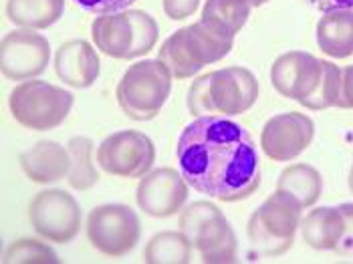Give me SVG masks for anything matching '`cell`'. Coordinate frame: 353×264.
Masks as SVG:
<instances>
[{
    "label": "cell",
    "instance_id": "cell-1",
    "mask_svg": "<svg viewBox=\"0 0 353 264\" xmlns=\"http://www.w3.org/2000/svg\"><path fill=\"white\" fill-rule=\"evenodd\" d=\"M176 158L192 190L220 202H241L261 187L256 145L228 117L206 115L188 123L180 133Z\"/></svg>",
    "mask_w": 353,
    "mask_h": 264
},
{
    "label": "cell",
    "instance_id": "cell-2",
    "mask_svg": "<svg viewBox=\"0 0 353 264\" xmlns=\"http://www.w3.org/2000/svg\"><path fill=\"white\" fill-rule=\"evenodd\" d=\"M259 99V81L246 67H224L202 75L188 89V109L196 117L246 113Z\"/></svg>",
    "mask_w": 353,
    "mask_h": 264
},
{
    "label": "cell",
    "instance_id": "cell-3",
    "mask_svg": "<svg viewBox=\"0 0 353 264\" xmlns=\"http://www.w3.org/2000/svg\"><path fill=\"white\" fill-rule=\"evenodd\" d=\"M160 27L154 17L137 8L99 14L91 23V39L95 49L119 61L148 54L156 47Z\"/></svg>",
    "mask_w": 353,
    "mask_h": 264
},
{
    "label": "cell",
    "instance_id": "cell-4",
    "mask_svg": "<svg viewBox=\"0 0 353 264\" xmlns=\"http://www.w3.org/2000/svg\"><path fill=\"white\" fill-rule=\"evenodd\" d=\"M172 75L160 59H143L130 65L117 83V103L134 121L158 117L172 91Z\"/></svg>",
    "mask_w": 353,
    "mask_h": 264
},
{
    "label": "cell",
    "instance_id": "cell-5",
    "mask_svg": "<svg viewBox=\"0 0 353 264\" xmlns=\"http://www.w3.org/2000/svg\"><path fill=\"white\" fill-rule=\"evenodd\" d=\"M73 101V95L63 87L30 79L12 89L8 107L19 125L32 132H51L67 119Z\"/></svg>",
    "mask_w": 353,
    "mask_h": 264
},
{
    "label": "cell",
    "instance_id": "cell-6",
    "mask_svg": "<svg viewBox=\"0 0 353 264\" xmlns=\"http://www.w3.org/2000/svg\"><path fill=\"white\" fill-rule=\"evenodd\" d=\"M139 236V218L125 204H103L87 216V238L91 246L109 258L130 254L137 246Z\"/></svg>",
    "mask_w": 353,
    "mask_h": 264
},
{
    "label": "cell",
    "instance_id": "cell-7",
    "mask_svg": "<svg viewBox=\"0 0 353 264\" xmlns=\"http://www.w3.org/2000/svg\"><path fill=\"white\" fill-rule=\"evenodd\" d=\"M28 222L47 242L69 244L81 230V206L69 192L43 190L28 204Z\"/></svg>",
    "mask_w": 353,
    "mask_h": 264
},
{
    "label": "cell",
    "instance_id": "cell-8",
    "mask_svg": "<svg viewBox=\"0 0 353 264\" xmlns=\"http://www.w3.org/2000/svg\"><path fill=\"white\" fill-rule=\"evenodd\" d=\"M156 161V145L141 132L111 133L97 148L99 167L115 178H143Z\"/></svg>",
    "mask_w": 353,
    "mask_h": 264
},
{
    "label": "cell",
    "instance_id": "cell-9",
    "mask_svg": "<svg viewBox=\"0 0 353 264\" xmlns=\"http://www.w3.org/2000/svg\"><path fill=\"white\" fill-rule=\"evenodd\" d=\"M49 61H51L49 41L30 28H17L2 39L0 69L6 79H37L47 71Z\"/></svg>",
    "mask_w": 353,
    "mask_h": 264
},
{
    "label": "cell",
    "instance_id": "cell-10",
    "mask_svg": "<svg viewBox=\"0 0 353 264\" xmlns=\"http://www.w3.org/2000/svg\"><path fill=\"white\" fill-rule=\"evenodd\" d=\"M315 123L299 111L279 113L271 117L261 132V150L272 161H293L311 145Z\"/></svg>",
    "mask_w": 353,
    "mask_h": 264
},
{
    "label": "cell",
    "instance_id": "cell-11",
    "mask_svg": "<svg viewBox=\"0 0 353 264\" xmlns=\"http://www.w3.org/2000/svg\"><path fill=\"white\" fill-rule=\"evenodd\" d=\"M188 182L172 167L150 170L139 178L136 202L139 210L152 218H170L180 214L188 200Z\"/></svg>",
    "mask_w": 353,
    "mask_h": 264
},
{
    "label": "cell",
    "instance_id": "cell-12",
    "mask_svg": "<svg viewBox=\"0 0 353 264\" xmlns=\"http://www.w3.org/2000/svg\"><path fill=\"white\" fill-rule=\"evenodd\" d=\"M323 75V61L305 51H289L274 59L271 83L281 97L305 103L317 89Z\"/></svg>",
    "mask_w": 353,
    "mask_h": 264
},
{
    "label": "cell",
    "instance_id": "cell-13",
    "mask_svg": "<svg viewBox=\"0 0 353 264\" xmlns=\"http://www.w3.org/2000/svg\"><path fill=\"white\" fill-rule=\"evenodd\" d=\"M101 71V61L95 47L83 39L63 43L54 53V73L73 89L91 87Z\"/></svg>",
    "mask_w": 353,
    "mask_h": 264
},
{
    "label": "cell",
    "instance_id": "cell-14",
    "mask_svg": "<svg viewBox=\"0 0 353 264\" xmlns=\"http://www.w3.org/2000/svg\"><path fill=\"white\" fill-rule=\"evenodd\" d=\"M21 167L34 184H54L69 176V150L53 139H41L21 154Z\"/></svg>",
    "mask_w": 353,
    "mask_h": 264
},
{
    "label": "cell",
    "instance_id": "cell-15",
    "mask_svg": "<svg viewBox=\"0 0 353 264\" xmlns=\"http://www.w3.org/2000/svg\"><path fill=\"white\" fill-rule=\"evenodd\" d=\"M303 210L305 208L299 202V198L276 187V192L271 194L254 214L259 216L261 224L271 232L272 236L293 246L295 234L301 228Z\"/></svg>",
    "mask_w": 353,
    "mask_h": 264
},
{
    "label": "cell",
    "instance_id": "cell-16",
    "mask_svg": "<svg viewBox=\"0 0 353 264\" xmlns=\"http://www.w3.org/2000/svg\"><path fill=\"white\" fill-rule=\"evenodd\" d=\"M180 32H182V41L190 59L200 69L222 61L226 54H230L234 47V37H228L216 28L208 27L202 21L180 28Z\"/></svg>",
    "mask_w": 353,
    "mask_h": 264
},
{
    "label": "cell",
    "instance_id": "cell-17",
    "mask_svg": "<svg viewBox=\"0 0 353 264\" xmlns=\"http://www.w3.org/2000/svg\"><path fill=\"white\" fill-rule=\"evenodd\" d=\"M321 53L331 59H347L353 54V10L337 8L323 12L315 28Z\"/></svg>",
    "mask_w": 353,
    "mask_h": 264
},
{
    "label": "cell",
    "instance_id": "cell-18",
    "mask_svg": "<svg viewBox=\"0 0 353 264\" xmlns=\"http://www.w3.org/2000/svg\"><path fill=\"white\" fill-rule=\"evenodd\" d=\"M192 246L200 252L202 263H236L239 242H236V234L224 214L218 216L216 220H212L202 232H198V236L192 240Z\"/></svg>",
    "mask_w": 353,
    "mask_h": 264
},
{
    "label": "cell",
    "instance_id": "cell-19",
    "mask_svg": "<svg viewBox=\"0 0 353 264\" xmlns=\"http://www.w3.org/2000/svg\"><path fill=\"white\" fill-rule=\"evenodd\" d=\"M345 220L339 208H313L301 220V236L313 250H335L343 236Z\"/></svg>",
    "mask_w": 353,
    "mask_h": 264
},
{
    "label": "cell",
    "instance_id": "cell-20",
    "mask_svg": "<svg viewBox=\"0 0 353 264\" xmlns=\"http://www.w3.org/2000/svg\"><path fill=\"white\" fill-rule=\"evenodd\" d=\"M65 12V0H8L6 17L19 28L45 30Z\"/></svg>",
    "mask_w": 353,
    "mask_h": 264
},
{
    "label": "cell",
    "instance_id": "cell-21",
    "mask_svg": "<svg viewBox=\"0 0 353 264\" xmlns=\"http://www.w3.org/2000/svg\"><path fill=\"white\" fill-rule=\"evenodd\" d=\"M276 187L293 194L295 198H299L303 208H313L321 198L323 180H321V174L313 165L293 163V165H289V167H285L281 172Z\"/></svg>",
    "mask_w": 353,
    "mask_h": 264
},
{
    "label": "cell",
    "instance_id": "cell-22",
    "mask_svg": "<svg viewBox=\"0 0 353 264\" xmlns=\"http://www.w3.org/2000/svg\"><path fill=\"white\" fill-rule=\"evenodd\" d=\"M248 0H206L200 21L228 37H236L250 17Z\"/></svg>",
    "mask_w": 353,
    "mask_h": 264
},
{
    "label": "cell",
    "instance_id": "cell-23",
    "mask_svg": "<svg viewBox=\"0 0 353 264\" xmlns=\"http://www.w3.org/2000/svg\"><path fill=\"white\" fill-rule=\"evenodd\" d=\"M192 242L180 230H163L150 238L143 250V263L148 264H186L192 261Z\"/></svg>",
    "mask_w": 353,
    "mask_h": 264
},
{
    "label": "cell",
    "instance_id": "cell-24",
    "mask_svg": "<svg viewBox=\"0 0 353 264\" xmlns=\"http://www.w3.org/2000/svg\"><path fill=\"white\" fill-rule=\"evenodd\" d=\"M69 156H71V167L67 182L73 190L87 192L99 182V172L93 163V141L89 137H71L67 143Z\"/></svg>",
    "mask_w": 353,
    "mask_h": 264
},
{
    "label": "cell",
    "instance_id": "cell-25",
    "mask_svg": "<svg viewBox=\"0 0 353 264\" xmlns=\"http://www.w3.org/2000/svg\"><path fill=\"white\" fill-rule=\"evenodd\" d=\"M158 59L165 65V69L170 71V75L174 79L184 81L192 79L194 75H198L202 69L194 63L190 59V54L184 47V41H182V32L176 30L174 34H170L163 45L160 47V53H158Z\"/></svg>",
    "mask_w": 353,
    "mask_h": 264
},
{
    "label": "cell",
    "instance_id": "cell-26",
    "mask_svg": "<svg viewBox=\"0 0 353 264\" xmlns=\"http://www.w3.org/2000/svg\"><path fill=\"white\" fill-rule=\"evenodd\" d=\"M341 83H343V69H339L333 61H323V75L315 89V93L303 103L305 109L323 111L329 107L341 109Z\"/></svg>",
    "mask_w": 353,
    "mask_h": 264
},
{
    "label": "cell",
    "instance_id": "cell-27",
    "mask_svg": "<svg viewBox=\"0 0 353 264\" xmlns=\"http://www.w3.org/2000/svg\"><path fill=\"white\" fill-rule=\"evenodd\" d=\"M4 264H47L59 263L57 254L45 244L34 238H21L14 240L2 256Z\"/></svg>",
    "mask_w": 353,
    "mask_h": 264
},
{
    "label": "cell",
    "instance_id": "cell-28",
    "mask_svg": "<svg viewBox=\"0 0 353 264\" xmlns=\"http://www.w3.org/2000/svg\"><path fill=\"white\" fill-rule=\"evenodd\" d=\"M246 234H248V240H250V246L256 254L261 256H269V258H274V256H283L285 252L291 250L289 244L276 240L272 236L271 232L261 224L259 216L252 212L250 220H248V226H246Z\"/></svg>",
    "mask_w": 353,
    "mask_h": 264
},
{
    "label": "cell",
    "instance_id": "cell-29",
    "mask_svg": "<svg viewBox=\"0 0 353 264\" xmlns=\"http://www.w3.org/2000/svg\"><path fill=\"white\" fill-rule=\"evenodd\" d=\"M83 10L91 14H113V12H123L137 0H73Z\"/></svg>",
    "mask_w": 353,
    "mask_h": 264
},
{
    "label": "cell",
    "instance_id": "cell-30",
    "mask_svg": "<svg viewBox=\"0 0 353 264\" xmlns=\"http://www.w3.org/2000/svg\"><path fill=\"white\" fill-rule=\"evenodd\" d=\"M339 210L343 214L345 228H343V236L333 252L339 256H353V204H341Z\"/></svg>",
    "mask_w": 353,
    "mask_h": 264
},
{
    "label": "cell",
    "instance_id": "cell-31",
    "mask_svg": "<svg viewBox=\"0 0 353 264\" xmlns=\"http://www.w3.org/2000/svg\"><path fill=\"white\" fill-rule=\"evenodd\" d=\"M200 6V0H163V12L172 21H186Z\"/></svg>",
    "mask_w": 353,
    "mask_h": 264
},
{
    "label": "cell",
    "instance_id": "cell-32",
    "mask_svg": "<svg viewBox=\"0 0 353 264\" xmlns=\"http://www.w3.org/2000/svg\"><path fill=\"white\" fill-rule=\"evenodd\" d=\"M341 109H353V65L343 69V83H341Z\"/></svg>",
    "mask_w": 353,
    "mask_h": 264
},
{
    "label": "cell",
    "instance_id": "cell-33",
    "mask_svg": "<svg viewBox=\"0 0 353 264\" xmlns=\"http://www.w3.org/2000/svg\"><path fill=\"white\" fill-rule=\"evenodd\" d=\"M305 2L315 6L321 12L337 10V8H352L353 10V0H305Z\"/></svg>",
    "mask_w": 353,
    "mask_h": 264
},
{
    "label": "cell",
    "instance_id": "cell-34",
    "mask_svg": "<svg viewBox=\"0 0 353 264\" xmlns=\"http://www.w3.org/2000/svg\"><path fill=\"white\" fill-rule=\"evenodd\" d=\"M248 2H250V4H252V8H254V6H263V4H267L269 0H248Z\"/></svg>",
    "mask_w": 353,
    "mask_h": 264
},
{
    "label": "cell",
    "instance_id": "cell-35",
    "mask_svg": "<svg viewBox=\"0 0 353 264\" xmlns=\"http://www.w3.org/2000/svg\"><path fill=\"white\" fill-rule=\"evenodd\" d=\"M347 184H350V190L353 192V165H352V172H350V178H347Z\"/></svg>",
    "mask_w": 353,
    "mask_h": 264
}]
</instances>
